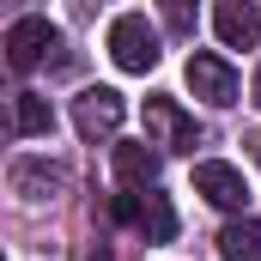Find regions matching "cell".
Returning a JSON list of instances; mask_svg holds the SVG:
<instances>
[{"label":"cell","instance_id":"cell-1","mask_svg":"<svg viewBox=\"0 0 261 261\" xmlns=\"http://www.w3.org/2000/svg\"><path fill=\"white\" fill-rule=\"evenodd\" d=\"M110 61L122 73H152L158 67V31L146 24V12H122L110 24Z\"/></svg>","mask_w":261,"mask_h":261},{"label":"cell","instance_id":"cell-2","mask_svg":"<svg viewBox=\"0 0 261 261\" xmlns=\"http://www.w3.org/2000/svg\"><path fill=\"white\" fill-rule=\"evenodd\" d=\"M122 116H128V103H122V91H110V85H91V91L73 97V128L85 134V140H110V134L122 128Z\"/></svg>","mask_w":261,"mask_h":261},{"label":"cell","instance_id":"cell-3","mask_svg":"<svg viewBox=\"0 0 261 261\" xmlns=\"http://www.w3.org/2000/svg\"><path fill=\"white\" fill-rule=\"evenodd\" d=\"M189 85H195V97H206L213 110H225V103H237V67L225 61V55H213V49H195L189 55Z\"/></svg>","mask_w":261,"mask_h":261},{"label":"cell","instance_id":"cell-4","mask_svg":"<svg viewBox=\"0 0 261 261\" xmlns=\"http://www.w3.org/2000/svg\"><path fill=\"white\" fill-rule=\"evenodd\" d=\"M55 43H61V37H55L49 18H37V12H31V18H12V24H6V67H12V73H31Z\"/></svg>","mask_w":261,"mask_h":261},{"label":"cell","instance_id":"cell-5","mask_svg":"<svg viewBox=\"0 0 261 261\" xmlns=\"http://www.w3.org/2000/svg\"><path fill=\"white\" fill-rule=\"evenodd\" d=\"M146 128H152V146H170V152L200 146V128L176 110V97H146Z\"/></svg>","mask_w":261,"mask_h":261},{"label":"cell","instance_id":"cell-6","mask_svg":"<svg viewBox=\"0 0 261 261\" xmlns=\"http://www.w3.org/2000/svg\"><path fill=\"white\" fill-rule=\"evenodd\" d=\"M195 195H200V200H213V206H225V213H243L249 182H243V170H231V164L206 158V164H195Z\"/></svg>","mask_w":261,"mask_h":261},{"label":"cell","instance_id":"cell-7","mask_svg":"<svg viewBox=\"0 0 261 261\" xmlns=\"http://www.w3.org/2000/svg\"><path fill=\"white\" fill-rule=\"evenodd\" d=\"M213 24H219L225 49H249V43H261V6H249V0H225V6L213 12Z\"/></svg>","mask_w":261,"mask_h":261},{"label":"cell","instance_id":"cell-8","mask_svg":"<svg viewBox=\"0 0 261 261\" xmlns=\"http://www.w3.org/2000/svg\"><path fill=\"white\" fill-rule=\"evenodd\" d=\"M116 176L146 195V189L158 182V146H152V140H122V146H116Z\"/></svg>","mask_w":261,"mask_h":261},{"label":"cell","instance_id":"cell-9","mask_svg":"<svg viewBox=\"0 0 261 261\" xmlns=\"http://www.w3.org/2000/svg\"><path fill=\"white\" fill-rule=\"evenodd\" d=\"M12 189L24 200H55L67 189V170H55V164H37V158H18L12 164Z\"/></svg>","mask_w":261,"mask_h":261},{"label":"cell","instance_id":"cell-10","mask_svg":"<svg viewBox=\"0 0 261 261\" xmlns=\"http://www.w3.org/2000/svg\"><path fill=\"white\" fill-rule=\"evenodd\" d=\"M219 255L225 261H261V219H237L219 231Z\"/></svg>","mask_w":261,"mask_h":261},{"label":"cell","instance_id":"cell-11","mask_svg":"<svg viewBox=\"0 0 261 261\" xmlns=\"http://www.w3.org/2000/svg\"><path fill=\"white\" fill-rule=\"evenodd\" d=\"M140 231H146V243H170V237H176V206H170V195L146 189V206H140Z\"/></svg>","mask_w":261,"mask_h":261},{"label":"cell","instance_id":"cell-12","mask_svg":"<svg viewBox=\"0 0 261 261\" xmlns=\"http://www.w3.org/2000/svg\"><path fill=\"white\" fill-rule=\"evenodd\" d=\"M55 128V110H49V97H37V91H18V103H12V134H49Z\"/></svg>","mask_w":261,"mask_h":261},{"label":"cell","instance_id":"cell-13","mask_svg":"<svg viewBox=\"0 0 261 261\" xmlns=\"http://www.w3.org/2000/svg\"><path fill=\"white\" fill-rule=\"evenodd\" d=\"M140 206H146L140 195H116V206H110V213H116L122 225H140Z\"/></svg>","mask_w":261,"mask_h":261},{"label":"cell","instance_id":"cell-14","mask_svg":"<svg viewBox=\"0 0 261 261\" xmlns=\"http://www.w3.org/2000/svg\"><path fill=\"white\" fill-rule=\"evenodd\" d=\"M164 24H170V31H195V12H189L182 0H170V6H164Z\"/></svg>","mask_w":261,"mask_h":261},{"label":"cell","instance_id":"cell-15","mask_svg":"<svg viewBox=\"0 0 261 261\" xmlns=\"http://www.w3.org/2000/svg\"><path fill=\"white\" fill-rule=\"evenodd\" d=\"M79 261H110V249H103V243H97V249H85V255Z\"/></svg>","mask_w":261,"mask_h":261},{"label":"cell","instance_id":"cell-16","mask_svg":"<svg viewBox=\"0 0 261 261\" xmlns=\"http://www.w3.org/2000/svg\"><path fill=\"white\" fill-rule=\"evenodd\" d=\"M249 97H255V103H261V73H255V85H249Z\"/></svg>","mask_w":261,"mask_h":261},{"label":"cell","instance_id":"cell-17","mask_svg":"<svg viewBox=\"0 0 261 261\" xmlns=\"http://www.w3.org/2000/svg\"><path fill=\"white\" fill-rule=\"evenodd\" d=\"M255 158H261V134H255Z\"/></svg>","mask_w":261,"mask_h":261}]
</instances>
